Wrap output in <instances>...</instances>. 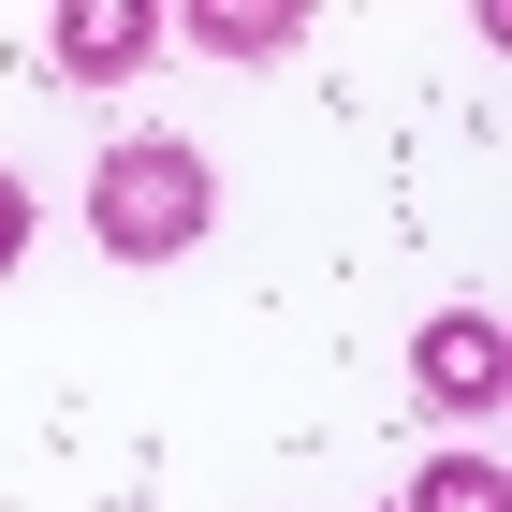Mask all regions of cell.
Listing matches in <instances>:
<instances>
[{"label": "cell", "instance_id": "cell-1", "mask_svg": "<svg viewBox=\"0 0 512 512\" xmlns=\"http://www.w3.org/2000/svg\"><path fill=\"white\" fill-rule=\"evenodd\" d=\"M205 147H176V132H147V147H118L103 176H88V235L118 249V264H176V249L205 235Z\"/></svg>", "mask_w": 512, "mask_h": 512}, {"label": "cell", "instance_id": "cell-2", "mask_svg": "<svg viewBox=\"0 0 512 512\" xmlns=\"http://www.w3.org/2000/svg\"><path fill=\"white\" fill-rule=\"evenodd\" d=\"M410 381H425L439 410H483V395L512 381V337H498V322H483V308H439L425 337H410Z\"/></svg>", "mask_w": 512, "mask_h": 512}, {"label": "cell", "instance_id": "cell-3", "mask_svg": "<svg viewBox=\"0 0 512 512\" xmlns=\"http://www.w3.org/2000/svg\"><path fill=\"white\" fill-rule=\"evenodd\" d=\"M147 0H59V74H88V88H103V74H132V59H147Z\"/></svg>", "mask_w": 512, "mask_h": 512}, {"label": "cell", "instance_id": "cell-4", "mask_svg": "<svg viewBox=\"0 0 512 512\" xmlns=\"http://www.w3.org/2000/svg\"><path fill=\"white\" fill-rule=\"evenodd\" d=\"M191 44H220V59H278V44H308V15H293V0H205Z\"/></svg>", "mask_w": 512, "mask_h": 512}, {"label": "cell", "instance_id": "cell-5", "mask_svg": "<svg viewBox=\"0 0 512 512\" xmlns=\"http://www.w3.org/2000/svg\"><path fill=\"white\" fill-rule=\"evenodd\" d=\"M410 512H512V469L498 454H439V469L410 483Z\"/></svg>", "mask_w": 512, "mask_h": 512}, {"label": "cell", "instance_id": "cell-6", "mask_svg": "<svg viewBox=\"0 0 512 512\" xmlns=\"http://www.w3.org/2000/svg\"><path fill=\"white\" fill-rule=\"evenodd\" d=\"M30 249V191H15V161H0V264Z\"/></svg>", "mask_w": 512, "mask_h": 512}]
</instances>
